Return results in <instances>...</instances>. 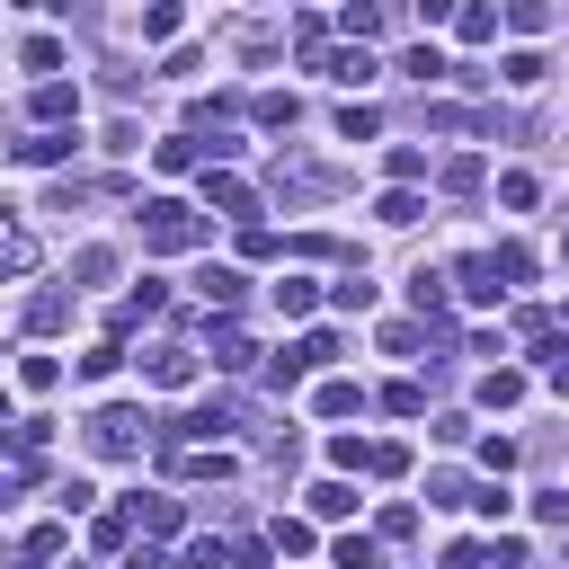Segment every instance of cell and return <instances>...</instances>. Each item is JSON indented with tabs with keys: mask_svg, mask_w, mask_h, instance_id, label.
<instances>
[{
	"mask_svg": "<svg viewBox=\"0 0 569 569\" xmlns=\"http://www.w3.org/2000/svg\"><path fill=\"white\" fill-rule=\"evenodd\" d=\"M321 71H329V81H347V90H365V81H374V54H329Z\"/></svg>",
	"mask_w": 569,
	"mask_h": 569,
	"instance_id": "obj_16",
	"label": "cell"
},
{
	"mask_svg": "<svg viewBox=\"0 0 569 569\" xmlns=\"http://www.w3.org/2000/svg\"><path fill=\"white\" fill-rule=\"evenodd\" d=\"M178 472H187V480H232L241 463H232V454H213V445H196V454H178Z\"/></svg>",
	"mask_w": 569,
	"mask_h": 569,
	"instance_id": "obj_12",
	"label": "cell"
},
{
	"mask_svg": "<svg viewBox=\"0 0 569 569\" xmlns=\"http://www.w3.org/2000/svg\"><path fill=\"white\" fill-rule=\"evenodd\" d=\"M329 356H338V338H329V329H312V338H303V347H294V365H303V374H312V365H329Z\"/></svg>",
	"mask_w": 569,
	"mask_h": 569,
	"instance_id": "obj_26",
	"label": "cell"
},
{
	"mask_svg": "<svg viewBox=\"0 0 569 569\" xmlns=\"http://www.w3.org/2000/svg\"><path fill=\"white\" fill-rule=\"evenodd\" d=\"M365 472H374V480H400V472H409V445H374V463H365Z\"/></svg>",
	"mask_w": 569,
	"mask_h": 569,
	"instance_id": "obj_32",
	"label": "cell"
},
{
	"mask_svg": "<svg viewBox=\"0 0 569 569\" xmlns=\"http://www.w3.org/2000/svg\"><path fill=\"white\" fill-rule=\"evenodd\" d=\"M312 516H321V525L356 516V489H347V480H312Z\"/></svg>",
	"mask_w": 569,
	"mask_h": 569,
	"instance_id": "obj_9",
	"label": "cell"
},
{
	"mask_svg": "<svg viewBox=\"0 0 569 569\" xmlns=\"http://www.w3.org/2000/svg\"><path fill=\"white\" fill-rule=\"evenodd\" d=\"M560 321H569V303H560Z\"/></svg>",
	"mask_w": 569,
	"mask_h": 569,
	"instance_id": "obj_42",
	"label": "cell"
},
{
	"mask_svg": "<svg viewBox=\"0 0 569 569\" xmlns=\"http://www.w3.org/2000/svg\"><path fill=\"white\" fill-rule=\"evenodd\" d=\"M374 213H383V223H392V232H400V223H418V213H427V205H418V196H409V187H392V196H383V205H374Z\"/></svg>",
	"mask_w": 569,
	"mask_h": 569,
	"instance_id": "obj_20",
	"label": "cell"
},
{
	"mask_svg": "<svg viewBox=\"0 0 569 569\" xmlns=\"http://www.w3.org/2000/svg\"><path fill=\"white\" fill-rule=\"evenodd\" d=\"M409 303H418V312H437V303H445V276H427V267H418V276H409Z\"/></svg>",
	"mask_w": 569,
	"mask_h": 569,
	"instance_id": "obj_29",
	"label": "cell"
},
{
	"mask_svg": "<svg viewBox=\"0 0 569 569\" xmlns=\"http://www.w3.org/2000/svg\"><path fill=\"white\" fill-rule=\"evenodd\" d=\"M142 427H152L142 409H98V418H90V445H98V454H133Z\"/></svg>",
	"mask_w": 569,
	"mask_h": 569,
	"instance_id": "obj_2",
	"label": "cell"
},
{
	"mask_svg": "<svg viewBox=\"0 0 569 569\" xmlns=\"http://www.w3.org/2000/svg\"><path fill=\"white\" fill-rule=\"evenodd\" d=\"M347 409H365V392L356 383H321V418H347Z\"/></svg>",
	"mask_w": 569,
	"mask_h": 569,
	"instance_id": "obj_23",
	"label": "cell"
},
{
	"mask_svg": "<svg viewBox=\"0 0 569 569\" xmlns=\"http://www.w3.org/2000/svg\"><path fill=\"white\" fill-rule=\"evenodd\" d=\"M480 178H489V170H480V161H445V187H454V196H472V187H480Z\"/></svg>",
	"mask_w": 569,
	"mask_h": 569,
	"instance_id": "obj_38",
	"label": "cell"
},
{
	"mask_svg": "<svg viewBox=\"0 0 569 569\" xmlns=\"http://www.w3.org/2000/svg\"><path fill=\"white\" fill-rule=\"evenodd\" d=\"M125 516H133V525H152V534H178V498H133Z\"/></svg>",
	"mask_w": 569,
	"mask_h": 569,
	"instance_id": "obj_13",
	"label": "cell"
},
{
	"mask_svg": "<svg viewBox=\"0 0 569 569\" xmlns=\"http://www.w3.org/2000/svg\"><path fill=\"white\" fill-rule=\"evenodd\" d=\"M329 303H338V312H374V284L347 276V284H329Z\"/></svg>",
	"mask_w": 569,
	"mask_h": 569,
	"instance_id": "obj_24",
	"label": "cell"
},
{
	"mask_svg": "<svg viewBox=\"0 0 569 569\" xmlns=\"http://www.w3.org/2000/svg\"><path fill=\"white\" fill-rule=\"evenodd\" d=\"M116 365H125V347H116V338H107V347H90V356H81V383H107V374H116Z\"/></svg>",
	"mask_w": 569,
	"mask_h": 569,
	"instance_id": "obj_19",
	"label": "cell"
},
{
	"mask_svg": "<svg viewBox=\"0 0 569 569\" xmlns=\"http://www.w3.org/2000/svg\"><path fill=\"white\" fill-rule=\"evenodd\" d=\"M294 116H303L294 90H267V98H258V125H294Z\"/></svg>",
	"mask_w": 569,
	"mask_h": 569,
	"instance_id": "obj_25",
	"label": "cell"
},
{
	"mask_svg": "<svg viewBox=\"0 0 569 569\" xmlns=\"http://www.w3.org/2000/svg\"><path fill=\"white\" fill-rule=\"evenodd\" d=\"M498 196H508V205H516V213H525V205H534V196H543V187H534V178H525V170H508V178H498Z\"/></svg>",
	"mask_w": 569,
	"mask_h": 569,
	"instance_id": "obj_36",
	"label": "cell"
},
{
	"mask_svg": "<svg viewBox=\"0 0 569 569\" xmlns=\"http://www.w3.org/2000/svg\"><path fill=\"white\" fill-rule=\"evenodd\" d=\"M454 27H463V45H489V36H498V10H463Z\"/></svg>",
	"mask_w": 569,
	"mask_h": 569,
	"instance_id": "obj_30",
	"label": "cell"
},
{
	"mask_svg": "<svg viewBox=\"0 0 569 569\" xmlns=\"http://www.w3.org/2000/svg\"><path fill=\"white\" fill-rule=\"evenodd\" d=\"M142 36H152V45H170V36H178V10H170V0H161V10H142Z\"/></svg>",
	"mask_w": 569,
	"mask_h": 569,
	"instance_id": "obj_33",
	"label": "cell"
},
{
	"mask_svg": "<svg viewBox=\"0 0 569 569\" xmlns=\"http://www.w3.org/2000/svg\"><path fill=\"white\" fill-rule=\"evenodd\" d=\"M54 551H62V525H27V543H19V560L36 569V560H54Z\"/></svg>",
	"mask_w": 569,
	"mask_h": 569,
	"instance_id": "obj_18",
	"label": "cell"
},
{
	"mask_svg": "<svg viewBox=\"0 0 569 569\" xmlns=\"http://www.w3.org/2000/svg\"><path fill=\"white\" fill-rule=\"evenodd\" d=\"M152 383H161V392H187V383H196V356H187V347H161V356H152Z\"/></svg>",
	"mask_w": 569,
	"mask_h": 569,
	"instance_id": "obj_8",
	"label": "cell"
},
{
	"mask_svg": "<svg viewBox=\"0 0 569 569\" xmlns=\"http://www.w3.org/2000/svg\"><path fill=\"white\" fill-rule=\"evenodd\" d=\"M551 392H560V400H569V356H560V365H551Z\"/></svg>",
	"mask_w": 569,
	"mask_h": 569,
	"instance_id": "obj_41",
	"label": "cell"
},
{
	"mask_svg": "<svg viewBox=\"0 0 569 569\" xmlns=\"http://www.w3.org/2000/svg\"><path fill=\"white\" fill-rule=\"evenodd\" d=\"M489 267H498V284H525V276H534V249H525V241H498Z\"/></svg>",
	"mask_w": 569,
	"mask_h": 569,
	"instance_id": "obj_10",
	"label": "cell"
},
{
	"mask_svg": "<svg viewBox=\"0 0 569 569\" xmlns=\"http://www.w3.org/2000/svg\"><path fill=\"white\" fill-rule=\"evenodd\" d=\"M454 284H463V303H472V312H489L498 294H508V284H498V267H489V249H472V258L454 267Z\"/></svg>",
	"mask_w": 569,
	"mask_h": 569,
	"instance_id": "obj_3",
	"label": "cell"
},
{
	"mask_svg": "<svg viewBox=\"0 0 569 569\" xmlns=\"http://www.w3.org/2000/svg\"><path fill=\"white\" fill-rule=\"evenodd\" d=\"M267 294H276V312H284V321H303V312L321 303V284H312V276H276Z\"/></svg>",
	"mask_w": 569,
	"mask_h": 569,
	"instance_id": "obj_6",
	"label": "cell"
},
{
	"mask_svg": "<svg viewBox=\"0 0 569 569\" xmlns=\"http://www.w3.org/2000/svg\"><path fill=\"white\" fill-rule=\"evenodd\" d=\"M276 551H312V525L303 516H276Z\"/></svg>",
	"mask_w": 569,
	"mask_h": 569,
	"instance_id": "obj_35",
	"label": "cell"
},
{
	"mask_svg": "<svg viewBox=\"0 0 569 569\" xmlns=\"http://www.w3.org/2000/svg\"><path fill=\"white\" fill-rule=\"evenodd\" d=\"M329 463H338V472H365L374 445H365V437H329Z\"/></svg>",
	"mask_w": 569,
	"mask_h": 569,
	"instance_id": "obj_21",
	"label": "cell"
},
{
	"mask_svg": "<svg viewBox=\"0 0 569 569\" xmlns=\"http://www.w3.org/2000/svg\"><path fill=\"white\" fill-rule=\"evenodd\" d=\"M196 294H205V303H241V276H232V267H205Z\"/></svg>",
	"mask_w": 569,
	"mask_h": 569,
	"instance_id": "obj_17",
	"label": "cell"
},
{
	"mask_svg": "<svg viewBox=\"0 0 569 569\" xmlns=\"http://www.w3.org/2000/svg\"><path fill=\"white\" fill-rule=\"evenodd\" d=\"M54 374H62L54 356H19V383H27V392H54Z\"/></svg>",
	"mask_w": 569,
	"mask_h": 569,
	"instance_id": "obj_27",
	"label": "cell"
},
{
	"mask_svg": "<svg viewBox=\"0 0 569 569\" xmlns=\"http://www.w3.org/2000/svg\"><path fill=\"white\" fill-rule=\"evenodd\" d=\"M400 71H409V81H445V54H437V45H418Z\"/></svg>",
	"mask_w": 569,
	"mask_h": 569,
	"instance_id": "obj_28",
	"label": "cell"
},
{
	"mask_svg": "<svg viewBox=\"0 0 569 569\" xmlns=\"http://www.w3.org/2000/svg\"><path fill=\"white\" fill-rule=\"evenodd\" d=\"M383 170H392V187H409V178L427 170V152H418V142H392V161H383Z\"/></svg>",
	"mask_w": 569,
	"mask_h": 569,
	"instance_id": "obj_22",
	"label": "cell"
},
{
	"mask_svg": "<svg viewBox=\"0 0 569 569\" xmlns=\"http://www.w3.org/2000/svg\"><path fill=\"white\" fill-rule=\"evenodd\" d=\"M62 152H71V133H27V142H19V161H27V170H54Z\"/></svg>",
	"mask_w": 569,
	"mask_h": 569,
	"instance_id": "obj_14",
	"label": "cell"
},
{
	"mask_svg": "<svg viewBox=\"0 0 569 569\" xmlns=\"http://www.w3.org/2000/svg\"><path fill=\"white\" fill-rule=\"evenodd\" d=\"M196 241H205V213L196 205H178V196L142 205V249H196Z\"/></svg>",
	"mask_w": 569,
	"mask_h": 569,
	"instance_id": "obj_1",
	"label": "cell"
},
{
	"mask_svg": "<svg viewBox=\"0 0 569 569\" xmlns=\"http://www.w3.org/2000/svg\"><path fill=\"white\" fill-rule=\"evenodd\" d=\"M383 409H392V418H418V409H427V392H418V383H392V392H383Z\"/></svg>",
	"mask_w": 569,
	"mask_h": 569,
	"instance_id": "obj_31",
	"label": "cell"
},
{
	"mask_svg": "<svg viewBox=\"0 0 569 569\" xmlns=\"http://www.w3.org/2000/svg\"><path fill=\"white\" fill-rule=\"evenodd\" d=\"M213 365H223V374H249V365H258V347H249V338L223 321V329H213Z\"/></svg>",
	"mask_w": 569,
	"mask_h": 569,
	"instance_id": "obj_7",
	"label": "cell"
},
{
	"mask_svg": "<svg viewBox=\"0 0 569 569\" xmlns=\"http://www.w3.org/2000/svg\"><path fill=\"white\" fill-rule=\"evenodd\" d=\"M534 516H543V525H569V489H543V498H534Z\"/></svg>",
	"mask_w": 569,
	"mask_h": 569,
	"instance_id": "obj_39",
	"label": "cell"
},
{
	"mask_svg": "<svg viewBox=\"0 0 569 569\" xmlns=\"http://www.w3.org/2000/svg\"><path fill=\"white\" fill-rule=\"evenodd\" d=\"M27 71H62V45L54 36H27Z\"/></svg>",
	"mask_w": 569,
	"mask_h": 569,
	"instance_id": "obj_37",
	"label": "cell"
},
{
	"mask_svg": "<svg viewBox=\"0 0 569 569\" xmlns=\"http://www.w3.org/2000/svg\"><path fill=\"white\" fill-rule=\"evenodd\" d=\"M374 125H383V116H374V107H338V133H347V142H365V133H374Z\"/></svg>",
	"mask_w": 569,
	"mask_h": 569,
	"instance_id": "obj_34",
	"label": "cell"
},
{
	"mask_svg": "<svg viewBox=\"0 0 569 569\" xmlns=\"http://www.w3.org/2000/svg\"><path fill=\"white\" fill-rule=\"evenodd\" d=\"M205 205H213V213H232V223H249V213H258V196H249L232 170H205Z\"/></svg>",
	"mask_w": 569,
	"mask_h": 569,
	"instance_id": "obj_4",
	"label": "cell"
},
{
	"mask_svg": "<svg viewBox=\"0 0 569 569\" xmlns=\"http://www.w3.org/2000/svg\"><path fill=\"white\" fill-rule=\"evenodd\" d=\"M329 560H338V569H383V543H374V534H347Z\"/></svg>",
	"mask_w": 569,
	"mask_h": 569,
	"instance_id": "obj_15",
	"label": "cell"
},
{
	"mask_svg": "<svg viewBox=\"0 0 569 569\" xmlns=\"http://www.w3.org/2000/svg\"><path fill=\"white\" fill-rule=\"evenodd\" d=\"M516 400H525V374L516 365H489L480 374V409H516Z\"/></svg>",
	"mask_w": 569,
	"mask_h": 569,
	"instance_id": "obj_5",
	"label": "cell"
},
{
	"mask_svg": "<svg viewBox=\"0 0 569 569\" xmlns=\"http://www.w3.org/2000/svg\"><path fill=\"white\" fill-rule=\"evenodd\" d=\"M125 569H170V560H161V551H152V543H142V551H133V560H125Z\"/></svg>",
	"mask_w": 569,
	"mask_h": 569,
	"instance_id": "obj_40",
	"label": "cell"
},
{
	"mask_svg": "<svg viewBox=\"0 0 569 569\" xmlns=\"http://www.w3.org/2000/svg\"><path fill=\"white\" fill-rule=\"evenodd\" d=\"M36 116H45V125H62V116H81V90H71V81H45V90H36Z\"/></svg>",
	"mask_w": 569,
	"mask_h": 569,
	"instance_id": "obj_11",
	"label": "cell"
}]
</instances>
